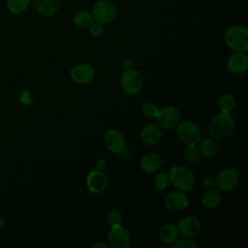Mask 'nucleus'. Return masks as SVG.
<instances>
[{
  "instance_id": "7c9ffc66",
  "label": "nucleus",
  "mask_w": 248,
  "mask_h": 248,
  "mask_svg": "<svg viewBox=\"0 0 248 248\" xmlns=\"http://www.w3.org/2000/svg\"><path fill=\"white\" fill-rule=\"evenodd\" d=\"M89 28V33L93 36V37H99L102 35V33L104 32V27H103V24L97 22V21H93L90 26L88 27Z\"/></svg>"
},
{
  "instance_id": "bb28decb",
  "label": "nucleus",
  "mask_w": 248,
  "mask_h": 248,
  "mask_svg": "<svg viewBox=\"0 0 248 248\" xmlns=\"http://www.w3.org/2000/svg\"><path fill=\"white\" fill-rule=\"evenodd\" d=\"M107 221L110 227H115L122 225L123 214L118 209H111L107 214Z\"/></svg>"
},
{
  "instance_id": "a211bd4d",
  "label": "nucleus",
  "mask_w": 248,
  "mask_h": 248,
  "mask_svg": "<svg viewBox=\"0 0 248 248\" xmlns=\"http://www.w3.org/2000/svg\"><path fill=\"white\" fill-rule=\"evenodd\" d=\"M34 7L40 15L51 16L59 10L60 0H34Z\"/></svg>"
},
{
  "instance_id": "72a5a7b5",
  "label": "nucleus",
  "mask_w": 248,
  "mask_h": 248,
  "mask_svg": "<svg viewBox=\"0 0 248 248\" xmlns=\"http://www.w3.org/2000/svg\"><path fill=\"white\" fill-rule=\"evenodd\" d=\"M92 248H108V244L101 241H97L91 245Z\"/></svg>"
},
{
  "instance_id": "f3484780",
  "label": "nucleus",
  "mask_w": 248,
  "mask_h": 248,
  "mask_svg": "<svg viewBox=\"0 0 248 248\" xmlns=\"http://www.w3.org/2000/svg\"><path fill=\"white\" fill-rule=\"evenodd\" d=\"M140 169L145 172V173H155L159 169L161 168L162 165V160L161 157L154 152H149L144 154L141 159H140Z\"/></svg>"
},
{
  "instance_id": "4468645a",
  "label": "nucleus",
  "mask_w": 248,
  "mask_h": 248,
  "mask_svg": "<svg viewBox=\"0 0 248 248\" xmlns=\"http://www.w3.org/2000/svg\"><path fill=\"white\" fill-rule=\"evenodd\" d=\"M227 69L232 75H241L248 69V55L244 51H234L227 60Z\"/></svg>"
},
{
  "instance_id": "2f4dec72",
  "label": "nucleus",
  "mask_w": 248,
  "mask_h": 248,
  "mask_svg": "<svg viewBox=\"0 0 248 248\" xmlns=\"http://www.w3.org/2000/svg\"><path fill=\"white\" fill-rule=\"evenodd\" d=\"M202 186L204 189H212L216 188V178L212 175H207L202 180Z\"/></svg>"
},
{
  "instance_id": "4be33fe9",
  "label": "nucleus",
  "mask_w": 248,
  "mask_h": 248,
  "mask_svg": "<svg viewBox=\"0 0 248 248\" xmlns=\"http://www.w3.org/2000/svg\"><path fill=\"white\" fill-rule=\"evenodd\" d=\"M218 108L220 111L232 113L236 106V100L232 94L225 93L222 94L218 99Z\"/></svg>"
},
{
  "instance_id": "c85d7f7f",
  "label": "nucleus",
  "mask_w": 248,
  "mask_h": 248,
  "mask_svg": "<svg viewBox=\"0 0 248 248\" xmlns=\"http://www.w3.org/2000/svg\"><path fill=\"white\" fill-rule=\"evenodd\" d=\"M174 248H198V244L191 239V237L177 238V240L172 244Z\"/></svg>"
},
{
  "instance_id": "412c9836",
  "label": "nucleus",
  "mask_w": 248,
  "mask_h": 248,
  "mask_svg": "<svg viewBox=\"0 0 248 248\" xmlns=\"http://www.w3.org/2000/svg\"><path fill=\"white\" fill-rule=\"evenodd\" d=\"M222 201V195L216 188L207 189L202 197V203L208 209L216 208Z\"/></svg>"
},
{
  "instance_id": "39448f33",
  "label": "nucleus",
  "mask_w": 248,
  "mask_h": 248,
  "mask_svg": "<svg viewBox=\"0 0 248 248\" xmlns=\"http://www.w3.org/2000/svg\"><path fill=\"white\" fill-rule=\"evenodd\" d=\"M176 137L186 145L198 144L202 140V131L197 123L192 120L180 121L175 127Z\"/></svg>"
},
{
  "instance_id": "f03ea898",
  "label": "nucleus",
  "mask_w": 248,
  "mask_h": 248,
  "mask_svg": "<svg viewBox=\"0 0 248 248\" xmlns=\"http://www.w3.org/2000/svg\"><path fill=\"white\" fill-rule=\"evenodd\" d=\"M170 184L183 192H190L196 184V176L193 170L184 166H174L168 172Z\"/></svg>"
},
{
  "instance_id": "5701e85b",
  "label": "nucleus",
  "mask_w": 248,
  "mask_h": 248,
  "mask_svg": "<svg viewBox=\"0 0 248 248\" xmlns=\"http://www.w3.org/2000/svg\"><path fill=\"white\" fill-rule=\"evenodd\" d=\"M73 20H74L75 25L81 29L88 28L90 26V24L94 21L91 13L84 11V10L77 12L74 16Z\"/></svg>"
},
{
  "instance_id": "a878e982",
  "label": "nucleus",
  "mask_w": 248,
  "mask_h": 248,
  "mask_svg": "<svg viewBox=\"0 0 248 248\" xmlns=\"http://www.w3.org/2000/svg\"><path fill=\"white\" fill-rule=\"evenodd\" d=\"M201 154L199 151V148L197 146V144H191V145H187L186 148L183 151V157L184 159L190 163V164H194L196 163L199 158H200Z\"/></svg>"
},
{
  "instance_id": "cd10ccee",
  "label": "nucleus",
  "mask_w": 248,
  "mask_h": 248,
  "mask_svg": "<svg viewBox=\"0 0 248 248\" xmlns=\"http://www.w3.org/2000/svg\"><path fill=\"white\" fill-rule=\"evenodd\" d=\"M159 108L152 102H146L141 107V113L146 118H155L158 114Z\"/></svg>"
},
{
  "instance_id": "473e14b6",
  "label": "nucleus",
  "mask_w": 248,
  "mask_h": 248,
  "mask_svg": "<svg viewBox=\"0 0 248 248\" xmlns=\"http://www.w3.org/2000/svg\"><path fill=\"white\" fill-rule=\"evenodd\" d=\"M108 167V163L105 159H99L96 163V170H105Z\"/></svg>"
},
{
  "instance_id": "9d476101",
  "label": "nucleus",
  "mask_w": 248,
  "mask_h": 248,
  "mask_svg": "<svg viewBox=\"0 0 248 248\" xmlns=\"http://www.w3.org/2000/svg\"><path fill=\"white\" fill-rule=\"evenodd\" d=\"M95 68L86 63L77 64L70 70L71 79L78 84H88L95 78Z\"/></svg>"
},
{
  "instance_id": "ddd939ff",
  "label": "nucleus",
  "mask_w": 248,
  "mask_h": 248,
  "mask_svg": "<svg viewBox=\"0 0 248 248\" xmlns=\"http://www.w3.org/2000/svg\"><path fill=\"white\" fill-rule=\"evenodd\" d=\"M176 227L179 235L185 237H194L201 232L202 223L196 216L189 215L179 220Z\"/></svg>"
},
{
  "instance_id": "f704fd0d",
  "label": "nucleus",
  "mask_w": 248,
  "mask_h": 248,
  "mask_svg": "<svg viewBox=\"0 0 248 248\" xmlns=\"http://www.w3.org/2000/svg\"><path fill=\"white\" fill-rule=\"evenodd\" d=\"M133 66H134V63H133L132 59H125L123 61V67L125 70L131 69V68H133Z\"/></svg>"
},
{
  "instance_id": "393cba45",
  "label": "nucleus",
  "mask_w": 248,
  "mask_h": 248,
  "mask_svg": "<svg viewBox=\"0 0 248 248\" xmlns=\"http://www.w3.org/2000/svg\"><path fill=\"white\" fill-rule=\"evenodd\" d=\"M170 184V182L168 172L161 171V172L157 173L153 179V185H154L155 189L160 192L168 189Z\"/></svg>"
},
{
  "instance_id": "c756f323",
  "label": "nucleus",
  "mask_w": 248,
  "mask_h": 248,
  "mask_svg": "<svg viewBox=\"0 0 248 248\" xmlns=\"http://www.w3.org/2000/svg\"><path fill=\"white\" fill-rule=\"evenodd\" d=\"M18 100L24 106H31L35 102V97L30 91L24 90L20 93V95L18 97Z\"/></svg>"
},
{
  "instance_id": "b1692460",
  "label": "nucleus",
  "mask_w": 248,
  "mask_h": 248,
  "mask_svg": "<svg viewBox=\"0 0 248 248\" xmlns=\"http://www.w3.org/2000/svg\"><path fill=\"white\" fill-rule=\"evenodd\" d=\"M30 5V0H6L7 10L13 15L24 13Z\"/></svg>"
},
{
  "instance_id": "f8f14e48",
  "label": "nucleus",
  "mask_w": 248,
  "mask_h": 248,
  "mask_svg": "<svg viewBox=\"0 0 248 248\" xmlns=\"http://www.w3.org/2000/svg\"><path fill=\"white\" fill-rule=\"evenodd\" d=\"M86 187L88 191L92 194H101L103 193L108 185V175L104 170H91L86 176Z\"/></svg>"
},
{
  "instance_id": "f257e3e1",
  "label": "nucleus",
  "mask_w": 248,
  "mask_h": 248,
  "mask_svg": "<svg viewBox=\"0 0 248 248\" xmlns=\"http://www.w3.org/2000/svg\"><path fill=\"white\" fill-rule=\"evenodd\" d=\"M235 129V120L232 113L218 112L208 123L207 131L211 138L223 140L229 138Z\"/></svg>"
},
{
  "instance_id": "6ab92c4d",
  "label": "nucleus",
  "mask_w": 248,
  "mask_h": 248,
  "mask_svg": "<svg viewBox=\"0 0 248 248\" xmlns=\"http://www.w3.org/2000/svg\"><path fill=\"white\" fill-rule=\"evenodd\" d=\"M178 237L179 232L177 227L171 223H167L163 225L159 230L160 240L169 246H172V244L177 240Z\"/></svg>"
},
{
  "instance_id": "1a4fd4ad",
  "label": "nucleus",
  "mask_w": 248,
  "mask_h": 248,
  "mask_svg": "<svg viewBox=\"0 0 248 248\" xmlns=\"http://www.w3.org/2000/svg\"><path fill=\"white\" fill-rule=\"evenodd\" d=\"M104 143L108 150L114 154H122L126 149V142L122 133L116 129H108L105 132Z\"/></svg>"
},
{
  "instance_id": "7ed1b4c3",
  "label": "nucleus",
  "mask_w": 248,
  "mask_h": 248,
  "mask_svg": "<svg viewBox=\"0 0 248 248\" xmlns=\"http://www.w3.org/2000/svg\"><path fill=\"white\" fill-rule=\"evenodd\" d=\"M226 46L233 51L248 50V29L244 25L236 24L229 27L224 34Z\"/></svg>"
},
{
  "instance_id": "9b49d317",
  "label": "nucleus",
  "mask_w": 248,
  "mask_h": 248,
  "mask_svg": "<svg viewBox=\"0 0 248 248\" xmlns=\"http://www.w3.org/2000/svg\"><path fill=\"white\" fill-rule=\"evenodd\" d=\"M130 233L122 225L110 227L108 233V246L113 248H127L130 246Z\"/></svg>"
},
{
  "instance_id": "20e7f679",
  "label": "nucleus",
  "mask_w": 248,
  "mask_h": 248,
  "mask_svg": "<svg viewBox=\"0 0 248 248\" xmlns=\"http://www.w3.org/2000/svg\"><path fill=\"white\" fill-rule=\"evenodd\" d=\"M144 85L142 75L136 69L131 68L125 70L120 77V86L122 90L131 96L140 94Z\"/></svg>"
},
{
  "instance_id": "c9c22d12",
  "label": "nucleus",
  "mask_w": 248,
  "mask_h": 248,
  "mask_svg": "<svg viewBox=\"0 0 248 248\" xmlns=\"http://www.w3.org/2000/svg\"><path fill=\"white\" fill-rule=\"evenodd\" d=\"M5 226H6V222H5V220L0 216V231L3 230V229L5 228Z\"/></svg>"
},
{
  "instance_id": "423d86ee",
  "label": "nucleus",
  "mask_w": 248,
  "mask_h": 248,
  "mask_svg": "<svg viewBox=\"0 0 248 248\" xmlns=\"http://www.w3.org/2000/svg\"><path fill=\"white\" fill-rule=\"evenodd\" d=\"M216 178V187L219 191L230 192L234 190L240 181V174L235 168L227 167L222 169Z\"/></svg>"
},
{
  "instance_id": "0eeeda50",
  "label": "nucleus",
  "mask_w": 248,
  "mask_h": 248,
  "mask_svg": "<svg viewBox=\"0 0 248 248\" xmlns=\"http://www.w3.org/2000/svg\"><path fill=\"white\" fill-rule=\"evenodd\" d=\"M91 15L95 21L108 24L115 18L116 7L110 0H99L93 5Z\"/></svg>"
},
{
  "instance_id": "aec40b11",
  "label": "nucleus",
  "mask_w": 248,
  "mask_h": 248,
  "mask_svg": "<svg viewBox=\"0 0 248 248\" xmlns=\"http://www.w3.org/2000/svg\"><path fill=\"white\" fill-rule=\"evenodd\" d=\"M198 144H199L198 148H199L200 154L207 158L214 157L215 155H217L220 149V144L217 141V140L214 138H206V139L201 140Z\"/></svg>"
},
{
  "instance_id": "2eb2a0df",
  "label": "nucleus",
  "mask_w": 248,
  "mask_h": 248,
  "mask_svg": "<svg viewBox=\"0 0 248 248\" xmlns=\"http://www.w3.org/2000/svg\"><path fill=\"white\" fill-rule=\"evenodd\" d=\"M166 208L170 211H180L189 204V199L185 192L176 190L167 194L164 200Z\"/></svg>"
},
{
  "instance_id": "6e6552de",
  "label": "nucleus",
  "mask_w": 248,
  "mask_h": 248,
  "mask_svg": "<svg viewBox=\"0 0 248 248\" xmlns=\"http://www.w3.org/2000/svg\"><path fill=\"white\" fill-rule=\"evenodd\" d=\"M156 124L163 129H174L181 121V114L179 110L173 106H166L159 108L158 114L155 117Z\"/></svg>"
},
{
  "instance_id": "dca6fc26",
  "label": "nucleus",
  "mask_w": 248,
  "mask_h": 248,
  "mask_svg": "<svg viewBox=\"0 0 248 248\" xmlns=\"http://www.w3.org/2000/svg\"><path fill=\"white\" fill-rule=\"evenodd\" d=\"M140 137L144 144L150 146L156 145L159 143L162 138V131L157 124L149 122L144 124V126L141 128Z\"/></svg>"
}]
</instances>
